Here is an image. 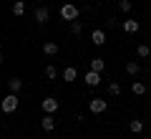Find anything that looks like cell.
Here are the masks:
<instances>
[{"mask_svg":"<svg viewBox=\"0 0 151 139\" xmlns=\"http://www.w3.org/2000/svg\"><path fill=\"white\" fill-rule=\"evenodd\" d=\"M91 43H93V46H103V43H106V31L96 28V31L91 33Z\"/></svg>","mask_w":151,"mask_h":139,"instance_id":"6","label":"cell"},{"mask_svg":"<svg viewBox=\"0 0 151 139\" xmlns=\"http://www.w3.org/2000/svg\"><path fill=\"white\" fill-rule=\"evenodd\" d=\"M129 129H131L134 134L144 132V122H141V119H131V122H129Z\"/></svg>","mask_w":151,"mask_h":139,"instance_id":"16","label":"cell"},{"mask_svg":"<svg viewBox=\"0 0 151 139\" xmlns=\"http://www.w3.org/2000/svg\"><path fill=\"white\" fill-rule=\"evenodd\" d=\"M43 53L53 58V56L58 53V43H53V41H45V43H43Z\"/></svg>","mask_w":151,"mask_h":139,"instance_id":"9","label":"cell"},{"mask_svg":"<svg viewBox=\"0 0 151 139\" xmlns=\"http://www.w3.org/2000/svg\"><path fill=\"white\" fill-rule=\"evenodd\" d=\"M76 76H78V71H76L73 66H68V68L63 71V79H65V84H70V81H76Z\"/></svg>","mask_w":151,"mask_h":139,"instance_id":"17","label":"cell"},{"mask_svg":"<svg viewBox=\"0 0 151 139\" xmlns=\"http://www.w3.org/2000/svg\"><path fill=\"white\" fill-rule=\"evenodd\" d=\"M0 46H3V41H0Z\"/></svg>","mask_w":151,"mask_h":139,"instance_id":"25","label":"cell"},{"mask_svg":"<svg viewBox=\"0 0 151 139\" xmlns=\"http://www.w3.org/2000/svg\"><path fill=\"white\" fill-rule=\"evenodd\" d=\"M88 109H91V114H103L108 109V101L106 99H91L88 101Z\"/></svg>","mask_w":151,"mask_h":139,"instance_id":"2","label":"cell"},{"mask_svg":"<svg viewBox=\"0 0 151 139\" xmlns=\"http://www.w3.org/2000/svg\"><path fill=\"white\" fill-rule=\"evenodd\" d=\"M86 84L91 86V89H96V86L101 84V74H96V71H88V74H86Z\"/></svg>","mask_w":151,"mask_h":139,"instance_id":"7","label":"cell"},{"mask_svg":"<svg viewBox=\"0 0 151 139\" xmlns=\"http://www.w3.org/2000/svg\"><path fill=\"white\" fill-rule=\"evenodd\" d=\"M81 31H83V23L78 20V18L70 20V33H73V36H81Z\"/></svg>","mask_w":151,"mask_h":139,"instance_id":"19","label":"cell"},{"mask_svg":"<svg viewBox=\"0 0 151 139\" xmlns=\"http://www.w3.org/2000/svg\"><path fill=\"white\" fill-rule=\"evenodd\" d=\"M139 71H141V66L136 61H126V74L129 76H139Z\"/></svg>","mask_w":151,"mask_h":139,"instance_id":"14","label":"cell"},{"mask_svg":"<svg viewBox=\"0 0 151 139\" xmlns=\"http://www.w3.org/2000/svg\"><path fill=\"white\" fill-rule=\"evenodd\" d=\"M103 68H106V61H103V58H93V61H91V71H96V74H101Z\"/></svg>","mask_w":151,"mask_h":139,"instance_id":"18","label":"cell"},{"mask_svg":"<svg viewBox=\"0 0 151 139\" xmlns=\"http://www.w3.org/2000/svg\"><path fill=\"white\" fill-rule=\"evenodd\" d=\"M38 3H40V0H38Z\"/></svg>","mask_w":151,"mask_h":139,"instance_id":"26","label":"cell"},{"mask_svg":"<svg viewBox=\"0 0 151 139\" xmlns=\"http://www.w3.org/2000/svg\"><path fill=\"white\" fill-rule=\"evenodd\" d=\"M136 56H139V58H149L151 56V46L149 43H141L139 48H136Z\"/></svg>","mask_w":151,"mask_h":139,"instance_id":"12","label":"cell"},{"mask_svg":"<svg viewBox=\"0 0 151 139\" xmlns=\"http://www.w3.org/2000/svg\"><path fill=\"white\" fill-rule=\"evenodd\" d=\"M33 18H35V23H48V18H50V13H48V8H43V5H38L35 8V13H33Z\"/></svg>","mask_w":151,"mask_h":139,"instance_id":"5","label":"cell"},{"mask_svg":"<svg viewBox=\"0 0 151 139\" xmlns=\"http://www.w3.org/2000/svg\"><path fill=\"white\" fill-rule=\"evenodd\" d=\"M13 15H25V0H15V3H13Z\"/></svg>","mask_w":151,"mask_h":139,"instance_id":"11","label":"cell"},{"mask_svg":"<svg viewBox=\"0 0 151 139\" xmlns=\"http://www.w3.org/2000/svg\"><path fill=\"white\" fill-rule=\"evenodd\" d=\"M149 46H151V43H149Z\"/></svg>","mask_w":151,"mask_h":139,"instance_id":"27","label":"cell"},{"mask_svg":"<svg viewBox=\"0 0 151 139\" xmlns=\"http://www.w3.org/2000/svg\"><path fill=\"white\" fill-rule=\"evenodd\" d=\"M121 28H124V31L129 33V36H134V33H139V20H129V18H126Z\"/></svg>","mask_w":151,"mask_h":139,"instance_id":"8","label":"cell"},{"mask_svg":"<svg viewBox=\"0 0 151 139\" xmlns=\"http://www.w3.org/2000/svg\"><path fill=\"white\" fill-rule=\"evenodd\" d=\"M119 8H121L124 13H129V10H131V0H119Z\"/></svg>","mask_w":151,"mask_h":139,"instance_id":"22","label":"cell"},{"mask_svg":"<svg viewBox=\"0 0 151 139\" xmlns=\"http://www.w3.org/2000/svg\"><path fill=\"white\" fill-rule=\"evenodd\" d=\"M18 104H20L18 94H8V96L0 101V109H3V114H13V111L18 109Z\"/></svg>","mask_w":151,"mask_h":139,"instance_id":"1","label":"cell"},{"mask_svg":"<svg viewBox=\"0 0 151 139\" xmlns=\"http://www.w3.org/2000/svg\"><path fill=\"white\" fill-rule=\"evenodd\" d=\"M40 127H43V132H53V129H55V119L50 116V114H45L43 122H40Z\"/></svg>","mask_w":151,"mask_h":139,"instance_id":"10","label":"cell"},{"mask_svg":"<svg viewBox=\"0 0 151 139\" xmlns=\"http://www.w3.org/2000/svg\"><path fill=\"white\" fill-rule=\"evenodd\" d=\"M108 94H111V96H119V94H121V86L116 84V81H111V84H108Z\"/></svg>","mask_w":151,"mask_h":139,"instance_id":"21","label":"cell"},{"mask_svg":"<svg viewBox=\"0 0 151 139\" xmlns=\"http://www.w3.org/2000/svg\"><path fill=\"white\" fill-rule=\"evenodd\" d=\"M55 76H58V68H55L53 63H48V66H45V79H50V81H53Z\"/></svg>","mask_w":151,"mask_h":139,"instance_id":"20","label":"cell"},{"mask_svg":"<svg viewBox=\"0 0 151 139\" xmlns=\"http://www.w3.org/2000/svg\"><path fill=\"white\" fill-rule=\"evenodd\" d=\"M131 91H134L136 96H144L146 94V84L144 81H134V84H131Z\"/></svg>","mask_w":151,"mask_h":139,"instance_id":"13","label":"cell"},{"mask_svg":"<svg viewBox=\"0 0 151 139\" xmlns=\"http://www.w3.org/2000/svg\"><path fill=\"white\" fill-rule=\"evenodd\" d=\"M0 66H3V53H0Z\"/></svg>","mask_w":151,"mask_h":139,"instance_id":"23","label":"cell"},{"mask_svg":"<svg viewBox=\"0 0 151 139\" xmlns=\"http://www.w3.org/2000/svg\"><path fill=\"white\" fill-rule=\"evenodd\" d=\"M8 89H10V94H18V91L23 89V81H20V79H15V76H13V79L8 81Z\"/></svg>","mask_w":151,"mask_h":139,"instance_id":"15","label":"cell"},{"mask_svg":"<svg viewBox=\"0 0 151 139\" xmlns=\"http://www.w3.org/2000/svg\"><path fill=\"white\" fill-rule=\"evenodd\" d=\"M40 106H43V111H45V114H55V111H58V106H60V104L55 101L53 96H45L43 101H40Z\"/></svg>","mask_w":151,"mask_h":139,"instance_id":"4","label":"cell"},{"mask_svg":"<svg viewBox=\"0 0 151 139\" xmlns=\"http://www.w3.org/2000/svg\"><path fill=\"white\" fill-rule=\"evenodd\" d=\"M60 18H63V20H76V18H78V8L70 5V3H65V5L60 8Z\"/></svg>","mask_w":151,"mask_h":139,"instance_id":"3","label":"cell"},{"mask_svg":"<svg viewBox=\"0 0 151 139\" xmlns=\"http://www.w3.org/2000/svg\"><path fill=\"white\" fill-rule=\"evenodd\" d=\"M91 3H101V0H91Z\"/></svg>","mask_w":151,"mask_h":139,"instance_id":"24","label":"cell"}]
</instances>
